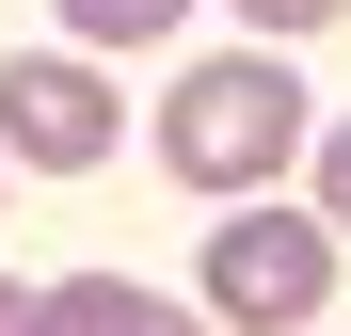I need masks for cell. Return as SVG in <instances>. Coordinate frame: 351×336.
Wrapping results in <instances>:
<instances>
[{
  "mask_svg": "<svg viewBox=\"0 0 351 336\" xmlns=\"http://www.w3.org/2000/svg\"><path fill=\"white\" fill-rule=\"evenodd\" d=\"M0 336H32V289H16V272H0Z\"/></svg>",
  "mask_w": 351,
  "mask_h": 336,
  "instance_id": "cell-8",
  "label": "cell"
},
{
  "mask_svg": "<svg viewBox=\"0 0 351 336\" xmlns=\"http://www.w3.org/2000/svg\"><path fill=\"white\" fill-rule=\"evenodd\" d=\"M304 160H319V224L351 240V128H304Z\"/></svg>",
  "mask_w": 351,
  "mask_h": 336,
  "instance_id": "cell-7",
  "label": "cell"
},
{
  "mask_svg": "<svg viewBox=\"0 0 351 336\" xmlns=\"http://www.w3.org/2000/svg\"><path fill=\"white\" fill-rule=\"evenodd\" d=\"M112 128H128V96H112L80 48H16V65H0V160H32V177H96Z\"/></svg>",
  "mask_w": 351,
  "mask_h": 336,
  "instance_id": "cell-3",
  "label": "cell"
},
{
  "mask_svg": "<svg viewBox=\"0 0 351 336\" xmlns=\"http://www.w3.org/2000/svg\"><path fill=\"white\" fill-rule=\"evenodd\" d=\"M335 289V224L319 208H223L208 224V320L223 336H304Z\"/></svg>",
  "mask_w": 351,
  "mask_h": 336,
  "instance_id": "cell-2",
  "label": "cell"
},
{
  "mask_svg": "<svg viewBox=\"0 0 351 336\" xmlns=\"http://www.w3.org/2000/svg\"><path fill=\"white\" fill-rule=\"evenodd\" d=\"M32 336H208V320L128 289V272H64V289H32Z\"/></svg>",
  "mask_w": 351,
  "mask_h": 336,
  "instance_id": "cell-4",
  "label": "cell"
},
{
  "mask_svg": "<svg viewBox=\"0 0 351 336\" xmlns=\"http://www.w3.org/2000/svg\"><path fill=\"white\" fill-rule=\"evenodd\" d=\"M176 16H192V0H64V32H80V48H160Z\"/></svg>",
  "mask_w": 351,
  "mask_h": 336,
  "instance_id": "cell-5",
  "label": "cell"
},
{
  "mask_svg": "<svg viewBox=\"0 0 351 336\" xmlns=\"http://www.w3.org/2000/svg\"><path fill=\"white\" fill-rule=\"evenodd\" d=\"M304 128H319L304 80L240 32V48H208V65L160 96V177H176V192H271L287 160H304Z\"/></svg>",
  "mask_w": 351,
  "mask_h": 336,
  "instance_id": "cell-1",
  "label": "cell"
},
{
  "mask_svg": "<svg viewBox=\"0 0 351 336\" xmlns=\"http://www.w3.org/2000/svg\"><path fill=\"white\" fill-rule=\"evenodd\" d=\"M335 16H351V0H240V32H256V48H287V32H335Z\"/></svg>",
  "mask_w": 351,
  "mask_h": 336,
  "instance_id": "cell-6",
  "label": "cell"
}]
</instances>
